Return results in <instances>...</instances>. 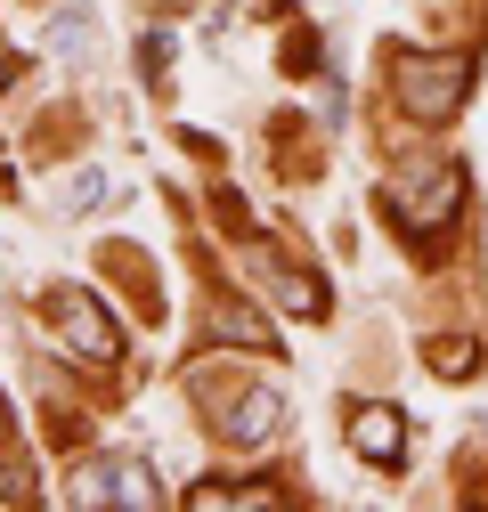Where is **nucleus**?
<instances>
[{
    "label": "nucleus",
    "instance_id": "1",
    "mask_svg": "<svg viewBox=\"0 0 488 512\" xmlns=\"http://www.w3.org/2000/svg\"><path fill=\"white\" fill-rule=\"evenodd\" d=\"M472 98V49H407L399 57V106L423 122H448Z\"/></svg>",
    "mask_w": 488,
    "mask_h": 512
},
{
    "label": "nucleus",
    "instance_id": "2",
    "mask_svg": "<svg viewBox=\"0 0 488 512\" xmlns=\"http://www.w3.org/2000/svg\"><path fill=\"white\" fill-rule=\"evenodd\" d=\"M49 334H57V350H66L74 366H90V374L122 366V334H114V317H106L82 285H57V293H49Z\"/></svg>",
    "mask_w": 488,
    "mask_h": 512
},
{
    "label": "nucleus",
    "instance_id": "3",
    "mask_svg": "<svg viewBox=\"0 0 488 512\" xmlns=\"http://www.w3.org/2000/svg\"><path fill=\"white\" fill-rule=\"evenodd\" d=\"M391 212L407 228H456L464 212V163H415L391 179Z\"/></svg>",
    "mask_w": 488,
    "mask_h": 512
},
{
    "label": "nucleus",
    "instance_id": "4",
    "mask_svg": "<svg viewBox=\"0 0 488 512\" xmlns=\"http://www.w3.org/2000/svg\"><path fill=\"white\" fill-rule=\"evenodd\" d=\"M74 504H98V512H155V504H163V480H155L147 456H98V464H82Z\"/></svg>",
    "mask_w": 488,
    "mask_h": 512
},
{
    "label": "nucleus",
    "instance_id": "5",
    "mask_svg": "<svg viewBox=\"0 0 488 512\" xmlns=\"http://www.w3.org/2000/svg\"><path fill=\"white\" fill-rule=\"evenodd\" d=\"M204 399H212V391H204ZM212 415H220L212 431H220L228 447H269V439H277V423H285V399L269 391V382H244L236 399H212Z\"/></svg>",
    "mask_w": 488,
    "mask_h": 512
},
{
    "label": "nucleus",
    "instance_id": "6",
    "mask_svg": "<svg viewBox=\"0 0 488 512\" xmlns=\"http://www.w3.org/2000/svg\"><path fill=\"white\" fill-rule=\"evenodd\" d=\"M350 447H358L375 472H399V464H407V415L383 407V399H366V407L350 415Z\"/></svg>",
    "mask_w": 488,
    "mask_h": 512
},
{
    "label": "nucleus",
    "instance_id": "7",
    "mask_svg": "<svg viewBox=\"0 0 488 512\" xmlns=\"http://www.w3.org/2000/svg\"><path fill=\"white\" fill-rule=\"evenodd\" d=\"M212 342H244V350H277V334H269V317H253V309H244V301H220L212 309Z\"/></svg>",
    "mask_w": 488,
    "mask_h": 512
},
{
    "label": "nucleus",
    "instance_id": "8",
    "mask_svg": "<svg viewBox=\"0 0 488 512\" xmlns=\"http://www.w3.org/2000/svg\"><path fill=\"white\" fill-rule=\"evenodd\" d=\"M90 25H98L90 0H66V9H57V25H49V49L66 57V66H82V57H90Z\"/></svg>",
    "mask_w": 488,
    "mask_h": 512
},
{
    "label": "nucleus",
    "instance_id": "9",
    "mask_svg": "<svg viewBox=\"0 0 488 512\" xmlns=\"http://www.w3.org/2000/svg\"><path fill=\"white\" fill-rule=\"evenodd\" d=\"M188 504H196V512H228V504H277V488H269V480H212V488H196Z\"/></svg>",
    "mask_w": 488,
    "mask_h": 512
},
{
    "label": "nucleus",
    "instance_id": "10",
    "mask_svg": "<svg viewBox=\"0 0 488 512\" xmlns=\"http://www.w3.org/2000/svg\"><path fill=\"white\" fill-rule=\"evenodd\" d=\"M277 301H285L293 317H326V285H318L310 269H293V261L277 269Z\"/></svg>",
    "mask_w": 488,
    "mask_h": 512
},
{
    "label": "nucleus",
    "instance_id": "11",
    "mask_svg": "<svg viewBox=\"0 0 488 512\" xmlns=\"http://www.w3.org/2000/svg\"><path fill=\"white\" fill-rule=\"evenodd\" d=\"M423 358H432V374H440V382H472V374H480V350H472L464 334H440Z\"/></svg>",
    "mask_w": 488,
    "mask_h": 512
},
{
    "label": "nucleus",
    "instance_id": "12",
    "mask_svg": "<svg viewBox=\"0 0 488 512\" xmlns=\"http://www.w3.org/2000/svg\"><path fill=\"white\" fill-rule=\"evenodd\" d=\"M0 488H9L17 504L33 496V472H25V456H17V447H9V407H0Z\"/></svg>",
    "mask_w": 488,
    "mask_h": 512
},
{
    "label": "nucleus",
    "instance_id": "13",
    "mask_svg": "<svg viewBox=\"0 0 488 512\" xmlns=\"http://www.w3.org/2000/svg\"><path fill=\"white\" fill-rule=\"evenodd\" d=\"M171 57H179V41H171V33L155 25V33L139 41V74H147V82H163V74H171Z\"/></svg>",
    "mask_w": 488,
    "mask_h": 512
},
{
    "label": "nucleus",
    "instance_id": "14",
    "mask_svg": "<svg viewBox=\"0 0 488 512\" xmlns=\"http://www.w3.org/2000/svg\"><path fill=\"white\" fill-rule=\"evenodd\" d=\"M106 196H114V179H106V171H82V179L66 187V204H74V212H82V204H106Z\"/></svg>",
    "mask_w": 488,
    "mask_h": 512
},
{
    "label": "nucleus",
    "instance_id": "15",
    "mask_svg": "<svg viewBox=\"0 0 488 512\" xmlns=\"http://www.w3.org/2000/svg\"><path fill=\"white\" fill-rule=\"evenodd\" d=\"M220 220H228V236H253V212H244L236 187H220Z\"/></svg>",
    "mask_w": 488,
    "mask_h": 512
},
{
    "label": "nucleus",
    "instance_id": "16",
    "mask_svg": "<svg viewBox=\"0 0 488 512\" xmlns=\"http://www.w3.org/2000/svg\"><path fill=\"white\" fill-rule=\"evenodd\" d=\"M17 74H25V66H17V49H0V90H9Z\"/></svg>",
    "mask_w": 488,
    "mask_h": 512
}]
</instances>
